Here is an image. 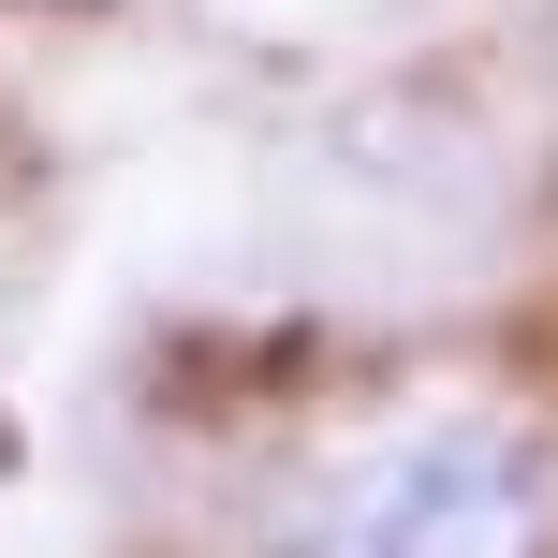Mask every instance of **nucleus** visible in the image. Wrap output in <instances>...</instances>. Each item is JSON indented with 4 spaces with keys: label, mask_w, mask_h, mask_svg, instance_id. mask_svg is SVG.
<instances>
[{
    "label": "nucleus",
    "mask_w": 558,
    "mask_h": 558,
    "mask_svg": "<svg viewBox=\"0 0 558 558\" xmlns=\"http://www.w3.org/2000/svg\"><path fill=\"white\" fill-rule=\"evenodd\" d=\"M544 544H558V441L500 397H426L338 441L279 500L265 558H544Z\"/></svg>",
    "instance_id": "nucleus-1"
}]
</instances>
